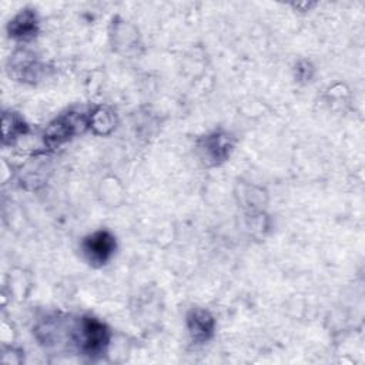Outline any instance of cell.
Returning a JSON list of instances; mask_svg holds the SVG:
<instances>
[{
  "instance_id": "1",
  "label": "cell",
  "mask_w": 365,
  "mask_h": 365,
  "mask_svg": "<svg viewBox=\"0 0 365 365\" xmlns=\"http://www.w3.org/2000/svg\"><path fill=\"white\" fill-rule=\"evenodd\" d=\"M76 331V344L84 355L96 356L106 352L110 341V331L106 324L97 318L84 317L80 319Z\"/></svg>"
},
{
  "instance_id": "2",
  "label": "cell",
  "mask_w": 365,
  "mask_h": 365,
  "mask_svg": "<svg viewBox=\"0 0 365 365\" xmlns=\"http://www.w3.org/2000/svg\"><path fill=\"white\" fill-rule=\"evenodd\" d=\"M88 125H91V114L80 111H68L56 118L44 133V141L48 147H57L71 137L81 134Z\"/></svg>"
},
{
  "instance_id": "3",
  "label": "cell",
  "mask_w": 365,
  "mask_h": 365,
  "mask_svg": "<svg viewBox=\"0 0 365 365\" xmlns=\"http://www.w3.org/2000/svg\"><path fill=\"white\" fill-rule=\"evenodd\" d=\"M83 254L86 259L94 265V267H101L104 265L111 255L115 251V238L106 230L96 231L90 235H87L83 240L81 244Z\"/></svg>"
},
{
  "instance_id": "4",
  "label": "cell",
  "mask_w": 365,
  "mask_h": 365,
  "mask_svg": "<svg viewBox=\"0 0 365 365\" xmlns=\"http://www.w3.org/2000/svg\"><path fill=\"white\" fill-rule=\"evenodd\" d=\"M232 147L234 141L225 133H212L205 135L198 144L204 161L210 165H218L224 163L230 157Z\"/></svg>"
},
{
  "instance_id": "5",
  "label": "cell",
  "mask_w": 365,
  "mask_h": 365,
  "mask_svg": "<svg viewBox=\"0 0 365 365\" xmlns=\"http://www.w3.org/2000/svg\"><path fill=\"white\" fill-rule=\"evenodd\" d=\"M38 29L37 14L33 9H23L20 10L9 23L7 31L9 36L16 40L27 41L33 38Z\"/></svg>"
},
{
  "instance_id": "6",
  "label": "cell",
  "mask_w": 365,
  "mask_h": 365,
  "mask_svg": "<svg viewBox=\"0 0 365 365\" xmlns=\"http://www.w3.org/2000/svg\"><path fill=\"white\" fill-rule=\"evenodd\" d=\"M187 327L192 341L205 342L212 336L215 321L208 311L202 308H194L187 315Z\"/></svg>"
},
{
  "instance_id": "7",
  "label": "cell",
  "mask_w": 365,
  "mask_h": 365,
  "mask_svg": "<svg viewBox=\"0 0 365 365\" xmlns=\"http://www.w3.org/2000/svg\"><path fill=\"white\" fill-rule=\"evenodd\" d=\"M27 131L26 123L16 113H4L3 114V140L4 143H11L20 134Z\"/></svg>"
},
{
  "instance_id": "8",
  "label": "cell",
  "mask_w": 365,
  "mask_h": 365,
  "mask_svg": "<svg viewBox=\"0 0 365 365\" xmlns=\"http://www.w3.org/2000/svg\"><path fill=\"white\" fill-rule=\"evenodd\" d=\"M91 127L97 128L101 127V134L107 133L108 130L113 128V120H111V114L107 113L106 110H97L91 114Z\"/></svg>"
}]
</instances>
